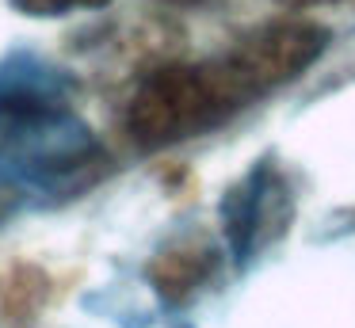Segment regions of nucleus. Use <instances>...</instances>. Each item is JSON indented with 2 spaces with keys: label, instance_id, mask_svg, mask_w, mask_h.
Masks as SVG:
<instances>
[{
  "label": "nucleus",
  "instance_id": "obj_1",
  "mask_svg": "<svg viewBox=\"0 0 355 328\" xmlns=\"http://www.w3.org/2000/svg\"><path fill=\"white\" fill-rule=\"evenodd\" d=\"M324 27L309 19H279L248 31L210 61L164 65L138 84L126 111V134L149 153L202 137L256 99L298 80L324 53Z\"/></svg>",
  "mask_w": 355,
  "mask_h": 328
},
{
  "label": "nucleus",
  "instance_id": "obj_2",
  "mask_svg": "<svg viewBox=\"0 0 355 328\" xmlns=\"http://www.w3.org/2000/svg\"><path fill=\"white\" fill-rule=\"evenodd\" d=\"M103 149L85 119L58 103H35L0 119V187L58 191L88 175Z\"/></svg>",
  "mask_w": 355,
  "mask_h": 328
},
{
  "label": "nucleus",
  "instance_id": "obj_3",
  "mask_svg": "<svg viewBox=\"0 0 355 328\" xmlns=\"http://www.w3.org/2000/svg\"><path fill=\"white\" fill-rule=\"evenodd\" d=\"M291 214H294V198L286 175L271 160H260L222 198V229L233 259L241 267L252 264L268 244H275L286 233Z\"/></svg>",
  "mask_w": 355,
  "mask_h": 328
},
{
  "label": "nucleus",
  "instance_id": "obj_4",
  "mask_svg": "<svg viewBox=\"0 0 355 328\" xmlns=\"http://www.w3.org/2000/svg\"><path fill=\"white\" fill-rule=\"evenodd\" d=\"M65 96H69V80L46 61L24 58V53L0 61V119L35 103H58Z\"/></svg>",
  "mask_w": 355,
  "mask_h": 328
},
{
  "label": "nucleus",
  "instance_id": "obj_5",
  "mask_svg": "<svg viewBox=\"0 0 355 328\" xmlns=\"http://www.w3.org/2000/svg\"><path fill=\"white\" fill-rule=\"evenodd\" d=\"M214 271V252L210 248H176L164 252L153 267V282L161 290V297L168 302H184L187 294L207 282V275Z\"/></svg>",
  "mask_w": 355,
  "mask_h": 328
},
{
  "label": "nucleus",
  "instance_id": "obj_6",
  "mask_svg": "<svg viewBox=\"0 0 355 328\" xmlns=\"http://www.w3.org/2000/svg\"><path fill=\"white\" fill-rule=\"evenodd\" d=\"M16 12L35 15V19H58L69 12H85V8H103L107 0H8Z\"/></svg>",
  "mask_w": 355,
  "mask_h": 328
},
{
  "label": "nucleus",
  "instance_id": "obj_7",
  "mask_svg": "<svg viewBox=\"0 0 355 328\" xmlns=\"http://www.w3.org/2000/svg\"><path fill=\"white\" fill-rule=\"evenodd\" d=\"M157 4H168V8H199L207 0H157Z\"/></svg>",
  "mask_w": 355,
  "mask_h": 328
},
{
  "label": "nucleus",
  "instance_id": "obj_8",
  "mask_svg": "<svg viewBox=\"0 0 355 328\" xmlns=\"http://www.w3.org/2000/svg\"><path fill=\"white\" fill-rule=\"evenodd\" d=\"M283 4H302V8H309V4H332V0H283Z\"/></svg>",
  "mask_w": 355,
  "mask_h": 328
}]
</instances>
